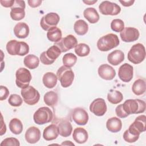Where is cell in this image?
<instances>
[{
    "instance_id": "obj_31",
    "label": "cell",
    "mask_w": 146,
    "mask_h": 146,
    "mask_svg": "<svg viewBox=\"0 0 146 146\" xmlns=\"http://www.w3.org/2000/svg\"><path fill=\"white\" fill-rule=\"evenodd\" d=\"M25 66L29 69H35L38 67L39 64V58L35 55L29 54L23 59Z\"/></svg>"
},
{
    "instance_id": "obj_21",
    "label": "cell",
    "mask_w": 146,
    "mask_h": 146,
    "mask_svg": "<svg viewBox=\"0 0 146 146\" xmlns=\"http://www.w3.org/2000/svg\"><path fill=\"white\" fill-rule=\"evenodd\" d=\"M59 135L58 126L55 124H51L46 127L43 130V137L47 141L53 140Z\"/></svg>"
},
{
    "instance_id": "obj_3",
    "label": "cell",
    "mask_w": 146,
    "mask_h": 146,
    "mask_svg": "<svg viewBox=\"0 0 146 146\" xmlns=\"http://www.w3.org/2000/svg\"><path fill=\"white\" fill-rule=\"evenodd\" d=\"M6 50L11 55L24 56L29 52V46L25 42H18L17 40H11L6 44Z\"/></svg>"
},
{
    "instance_id": "obj_24",
    "label": "cell",
    "mask_w": 146,
    "mask_h": 146,
    "mask_svg": "<svg viewBox=\"0 0 146 146\" xmlns=\"http://www.w3.org/2000/svg\"><path fill=\"white\" fill-rule=\"evenodd\" d=\"M59 134L64 137H68L72 131V126L71 123L67 120H62L58 124Z\"/></svg>"
},
{
    "instance_id": "obj_48",
    "label": "cell",
    "mask_w": 146,
    "mask_h": 146,
    "mask_svg": "<svg viewBox=\"0 0 146 146\" xmlns=\"http://www.w3.org/2000/svg\"><path fill=\"white\" fill-rule=\"evenodd\" d=\"M61 145H74V144L72 143L71 141H64L63 142Z\"/></svg>"
},
{
    "instance_id": "obj_13",
    "label": "cell",
    "mask_w": 146,
    "mask_h": 146,
    "mask_svg": "<svg viewBox=\"0 0 146 146\" xmlns=\"http://www.w3.org/2000/svg\"><path fill=\"white\" fill-rule=\"evenodd\" d=\"M129 132L135 135L140 134L146 130V117L144 115L137 116L135 121L129 125L128 129Z\"/></svg>"
},
{
    "instance_id": "obj_43",
    "label": "cell",
    "mask_w": 146,
    "mask_h": 146,
    "mask_svg": "<svg viewBox=\"0 0 146 146\" xmlns=\"http://www.w3.org/2000/svg\"><path fill=\"white\" fill-rule=\"evenodd\" d=\"M115 112L116 115L120 118H125L128 115L124 112L122 107V104L118 105L115 108Z\"/></svg>"
},
{
    "instance_id": "obj_19",
    "label": "cell",
    "mask_w": 146,
    "mask_h": 146,
    "mask_svg": "<svg viewBox=\"0 0 146 146\" xmlns=\"http://www.w3.org/2000/svg\"><path fill=\"white\" fill-rule=\"evenodd\" d=\"M99 76L107 80H112L116 76V71L115 69L107 64H103L100 65L98 70Z\"/></svg>"
},
{
    "instance_id": "obj_34",
    "label": "cell",
    "mask_w": 146,
    "mask_h": 146,
    "mask_svg": "<svg viewBox=\"0 0 146 146\" xmlns=\"http://www.w3.org/2000/svg\"><path fill=\"white\" fill-rule=\"evenodd\" d=\"M107 99L110 103L116 104L123 100V96L121 92L119 91L111 90L107 94Z\"/></svg>"
},
{
    "instance_id": "obj_29",
    "label": "cell",
    "mask_w": 146,
    "mask_h": 146,
    "mask_svg": "<svg viewBox=\"0 0 146 146\" xmlns=\"http://www.w3.org/2000/svg\"><path fill=\"white\" fill-rule=\"evenodd\" d=\"M62 31L56 26L51 27L47 31V37L48 39L52 42H58L62 39Z\"/></svg>"
},
{
    "instance_id": "obj_33",
    "label": "cell",
    "mask_w": 146,
    "mask_h": 146,
    "mask_svg": "<svg viewBox=\"0 0 146 146\" xmlns=\"http://www.w3.org/2000/svg\"><path fill=\"white\" fill-rule=\"evenodd\" d=\"M43 100L46 105L54 107L58 103V96L57 93L55 91H50L44 95Z\"/></svg>"
},
{
    "instance_id": "obj_49",
    "label": "cell",
    "mask_w": 146,
    "mask_h": 146,
    "mask_svg": "<svg viewBox=\"0 0 146 146\" xmlns=\"http://www.w3.org/2000/svg\"><path fill=\"white\" fill-rule=\"evenodd\" d=\"M84 3H86L87 5H92V4H94V3H95V2H97V1L96 0V1H83Z\"/></svg>"
},
{
    "instance_id": "obj_23",
    "label": "cell",
    "mask_w": 146,
    "mask_h": 146,
    "mask_svg": "<svg viewBox=\"0 0 146 146\" xmlns=\"http://www.w3.org/2000/svg\"><path fill=\"white\" fill-rule=\"evenodd\" d=\"M124 60V52L119 50H116L112 51L107 56L108 63L113 66H117Z\"/></svg>"
},
{
    "instance_id": "obj_2",
    "label": "cell",
    "mask_w": 146,
    "mask_h": 146,
    "mask_svg": "<svg viewBox=\"0 0 146 146\" xmlns=\"http://www.w3.org/2000/svg\"><path fill=\"white\" fill-rule=\"evenodd\" d=\"M122 107L124 112L128 115L143 113L145 110V103L140 99H127L123 104Z\"/></svg>"
},
{
    "instance_id": "obj_1",
    "label": "cell",
    "mask_w": 146,
    "mask_h": 146,
    "mask_svg": "<svg viewBox=\"0 0 146 146\" xmlns=\"http://www.w3.org/2000/svg\"><path fill=\"white\" fill-rule=\"evenodd\" d=\"M118 36L114 34H106L99 39L97 42V47L101 51H108L119 44Z\"/></svg>"
},
{
    "instance_id": "obj_10",
    "label": "cell",
    "mask_w": 146,
    "mask_h": 146,
    "mask_svg": "<svg viewBox=\"0 0 146 146\" xmlns=\"http://www.w3.org/2000/svg\"><path fill=\"white\" fill-rule=\"evenodd\" d=\"M60 20L59 15L56 13H48L40 19V25L43 30L48 31L51 27L56 26Z\"/></svg>"
},
{
    "instance_id": "obj_44",
    "label": "cell",
    "mask_w": 146,
    "mask_h": 146,
    "mask_svg": "<svg viewBox=\"0 0 146 146\" xmlns=\"http://www.w3.org/2000/svg\"><path fill=\"white\" fill-rule=\"evenodd\" d=\"M15 1L14 0H8V1H4V0H1L0 3L1 5L5 7H12L14 4Z\"/></svg>"
},
{
    "instance_id": "obj_6",
    "label": "cell",
    "mask_w": 146,
    "mask_h": 146,
    "mask_svg": "<svg viewBox=\"0 0 146 146\" xmlns=\"http://www.w3.org/2000/svg\"><path fill=\"white\" fill-rule=\"evenodd\" d=\"M33 119L36 124L43 125L52 120L53 113L48 107H42L35 112L33 115Z\"/></svg>"
},
{
    "instance_id": "obj_22",
    "label": "cell",
    "mask_w": 146,
    "mask_h": 146,
    "mask_svg": "<svg viewBox=\"0 0 146 146\" xmlns=\"http://www.w3.org/2000/svg\"><path fill=\"white\" fill-rule=\"evenodd\" d=\"M29 32V27L25 22H19L14 27V35L18 38H26L28 36Z\"/></svg>"
},
{
    "instance_id": "obj_41",
    "label": "cell",
    "mask_w": 146,
    "mask_h": 146,
    "mask_svg": "<svg viewBox=\"0 0 146 146\" xmlns=\"http://www.w3.org/2000/svg\"><path fill=\"white\" fill-rule=\"evenodd\" d=\"M19 146L20 143L19 140L15 137H7L1 143V146Z\"/></svg>"
},
{
    "instance_id": "obj_40",
    "label": "cell",
    "mask_w": 146,
    "mask_h": 146,
    "mask_svg": "<svg viewBox=\"0 0 146 146\" xmlns=\"http://www.w3.org/2000/svg\"><path fill=\"white\" fill-rule=\"evenodd\" d=\"M123 137L124 140L126 142L129 143H132L136 142L139 138V135H135L132 134V133L129 132V131L128 129L125 131V132L123 133Z\"/></svg>"
},
{
    "instance_id": "obj_47",
    "label": "cell",
    "mask_w": 146,
    "mask_h": 146,
    "mask_svg": "<svg viewBox=\"0 0 146 146\" xmlns=\"http://www.w3.org/2000/svg\"><path fill=\"white\" fill-rule=\"evenodd\" d=\"M2 116V119H1V121H2V128L1 129V135H3L4 133H5L6 131V124L4 123L3 120V117L2 115H1Z\"/></svg>"
},
{
    "instance_id": "obj_7",
    "label": "cell",
    "mask_w": 146,
    "mask_h": 146,
    "mask_svg": "<svg viewBox=\"0 0 146 146\" xmlns=\"http://www.w3.org/2000/svg\"><path fill=\"white\" fill-rule=\"evenodd\" d=\"M62 53L60 48L56 45L49 47L46 51H43L40 55V62L45 65L52 64Z\"/></svg>"
},
{
    "instance_id": "obj_5",
    "label": "cell",
    "mask_w": 146,
    "mask_h": 146,
    "mask_svg": "<svg viewBox=\"0 0 146 146\" xmlns=\"http://www.w3.org/2000/svg\"><path fill=\"white\" fill-rule=\"evenodd\" d=\"M56 76L61 86L63 88H67L72 84L74 79V73L71 68L62 66L58 68Z\"/></svg>"
},
{
    "instance_id": "obj_12",
    "label": "cell",
    "mask_w": 146,
    "mask_h": 146,
    "mask_svg": "<svg viewBox=\"0 0 146 146\" xmlns=\"http://www.w3.org/2000/svg\"><path fill=\"white\" fill-rule=\"evenodd\" d=\"M26 7L24 1L16 0L14 5L11 7L10 17L14 21H20L25 16V9Z\"/></svg>"
},
{
    "instance_id": "obj_15",
    "label": "cell",
    "mask_w": 146,
    "mask_h": 146,
    "mask_svg": "<svg viewBox=\"0 0 146 146\" xmlns=\"http://www.w3.org/2000/svg\"><path fill=\"white\" fill-rule=\"evenodd\" d=\"M107 110L105 100L103 98H98L94 99L90 106V111L98 116H103Z\"/></svg>"
},
{
    "instance_id": "obj_26",
    "label": "cell",
    "mask_w": 146,
    "mask_h": 146,
    "mask_svg": "<svg viewBox=\"0 0 146 146\" xmlns=\"http://www.w3.org/2000/svg\"><path fill=\"white\" fill-rule=\"evenodd\" d=\"M106 127L111 132H118L122 128L121 121L117 117H111L108 119L106 122Z\"/></svg>"
},
{
    "instance_id": "obj_45",
    "label": "cell",
    "mask_w": 146,
    "mask_h": 146,
    "mask_svg": "<svg viewBox=\"0 0 146 146\" xmlns=\"http://www.w3.org/2000/svg\"><path fill=\"white\" fill-rule=\"evenodd\" d=\"M42 1L40 0H29L27 1V2L29 3V5L31 7H37L39 6L42 3Z\"/></svg>"
},
{
    "instance_id": "obj_11",
    "label": "cell",
    "mask_w": 146,
    "mask_h": 146,
    "mask_svg": "<svg viewBox=\"0 0 146 146\" xmlns=\"http://www.w3.org/2000/svg\"><path fill=\"white\" fill-rule=\"evenodd\" d=\"M100 13L106 15H116L121 11L120 7L114 2L108 1H103L99 6Z\"/></svg>"
},
{
    "instance_id": "obj_8",
    "label": "cell",
    "mask_w": 146,
    "mask_h": 146,
    "mask_svg": "<svg viewBox=\"0 0 146 146\" xmlns=\"http://www.w3.org/2000/svg\"><path fill=\"white\" fill-rule=\"evenodd\" d=\"M23 101L28 105L33 106L36 104L40 99V94L32 86L22 88L21 91Z\"/></svg>"
},
{
    "instance_id": "obj_4",
    "label": "cell",
    "mask_w": 146,
    "mask_h": 146,
    "mask_svg": "<svg viewBox=\"0 0 146 146\" xmlns=\"http://www.w3.org/2000/svg\"><path fill=\"white\" fill-rule=\"evenodd\" d=\"M127 58L129 61L135 64L142 62L145 58V49L144 45L140 43L133 45L128 52Z\"/></svg>"
},
{
    "instance_id": "obj_14",
    "label": "cell",
    "mask_w": 146,
    "mask_h": 146,
    "mask_svg": "<svg viewBox=\"0 0 146 146\" xmlns=\"http://www.w3.org/2000/svg\"><path fill=\"white\" fill-rule=\"evenodd\" d=\"M78 44L76 38L71 34L68 35L62 38L60 41L55 43L54 45L57 46L62 52H65L73 48H75Z\"/></svg>"
},
{
    "instance_id": "obj_37",
    "label": "cell",
    "mask_w": 146,
    "mask_h": 146,
    "mask_svg": "<svg viewBox=\"0 0 146 146\" xmlns=\"http://www.w3.org/2000/svg\"><path fill=\"white\" fill-rule=\"evenodd\" d=\"M75 52L76 54L79 56H86L90 52V48L87 44L81 43L78 44L77 46L75 47Z\"/></svg>"
},
{
    "instance_id": "obj_9",
    "label": "cell",
    "mask_w": 146,
    "mask_h": 146,
    "mask_svg": "<svg viewBox=\"0 0 146 146\" xmlns=\"http://www.w3.org/2000/svg\"><path fill=\"white\" fill-rule=\"evenodd\" d=\"M15 77L17 86L22 89L28 87L32 79L31 72L25 68H18L16 71Z\"/></svg>"
},
{
    "instance_id": "obj_20",
    "label": "cell",
    "mask_w": 146,
    "mask_h": 146,
    "mask_svg": "<svg viewBox=\"0 0 146 146\" xmlns=\"http://www.w3.org/2000/svg\"><path fill=\"white\" fill-rule=\"evenodd\" d=\"M40 136L41 134L39 129L34 126L29 127L26 130L25 135L26 141L30 144L37 143L40 140Z\"/></svg>"
},
{
    "instance_id": "obj_18",
    "label": "cell",
    "mask_w": 146,
    "mask_h": 146,
    "mask_svg": "<svg viewBox=\"0 0 146 146\" xmlns=\"http://www.w3.org/2000/svg\"><path fill=\"white\" fill-rule=\"evenodd\" d=\"M133 68L131 64L125 63L119 68L118 76L123 82L128 83L130 82L133 78Z\"/></svg>"
},
{
    "instance_id": "obj_27",
    "label": "cell",
    "mask_w": 146,
    "mask_h": 146,
    "mask_svg": "<svg viewBox=\"0 0 146 146\" xmlns=\"http://www.w3.org/2000/svg\"><path fill=\"white\" fill-rule=\"evenodd\" d=\"M57 76L52 72H47L44 74L42 82L44 86L48 88H54L57 83Z\"/></svg>"
},
{
    "instance_id": "obj_39",
    "label": "cell",
    "mask_w": 146,
    "mask_h": 146,
    "mask_svg": "<svg viewBox=\"0 0 146 146\" xmlns=\"http://www.w3.org/2000/svg\"><path fill=\"white\" fill-rule=\"evenodd\" d=\"M23 100L22 98L18 94H11L9 98L8 103L13 107H19L22 105Z\"/></svg>"
},
{
    "instance_id": "obj_17",
    "label": "cell",
    "mask_w": 146,
    "mask_h": 146,
    "mask_svg": "<svg viewBox=\"0 0 146 146\" xmlns=\"http://www.w3.org/2000/svg\"><path fill=\"white\" fill-rule=\"evenodd\" d=\"M140 34L139 30L134 27H125L120 32V36L121 40L124 42H132L139 39Z\"/></svg>"
},
{
    "instance_id": "obj_30",
    "label": "cell",
    "mask_w": 146,
    "mask_h": 146,
    "mask_svg": "<svg viewBox=\"0 0 146 146\" xmlns=\"http://www.w3.org/2000/svg\"><path fill=\"white\" fill-rule=\"evenodd\" d=\"M146 90L145 82L144 79H138L132 84V91L136 95H141L145 93Z\"/></svg>"
},
{
    "instance_id": "obj_46",
    "label": "cell",
    "mask_w": 146,
    "mask_h": 146,
    "mask_svg": "<svg viewBox=\"0 0 146 146\" xmlns=\"http://www.w3.org/2000/svg\"><path fill=\"white\" fill-rule=\"evenodd\" d=\"M120 3H121V5L125 7H129L133 4L135 2L134 0H131V1H119Z\"/></svg>"
},
{
    "instance_id": "obj_36",
    "label": "cell",
    "mask_w": 146,
    "mask_h": 146,
    "mask_svg": "<svg viewBox=\"0 0 146 146\" xmlns=\"http://www.w3.org/2000/svg\"><path fill=\"white\" fill-rule=\"evenodd\" d=\"M77 61V57L73 53L70 52L64 55L62 59L63 66L71 68L75 65Z\"/></svg>"
},
{
    "instance_id": "obj_25",
    "label": "cell",
    "mask_w": 146,
    "mask_h": 146,
    "mask_svg": "<svg viewBox=\"0 0 146 146\" xmlns=\"http://www.w3.org/2000/svg\"><path fill=\"white\" fill-rule=\"evenodd\" d=\"M72 137L76 143L78 144H83L88 140V135L87 131L84 128L78 127L74 130Z\"/></svg>"
},
{
    "instance_id": "obj_42",
    "label": "cell",
    "mask_w": 146,
    "mask_h": 146,
    "mask_svg": "<svg viewBox=\"0 0 146 146\" xmlns=\"http://www.w3.org/2000/svg\"><path fill=\"white\" fill-rule=\"evenodd\" d=\"M9 95L8 88L3 86H0V100H3L7 99Z\"/></svg>"
},
{
    "instance_id": "obj_16",
    "label": "cell",
    "mask_w": 146,
    "mask_h": 146,
    "mask_svg": "<svg viewBox=\"0 0 146 146\" xmlns=\"http://www.w3.org/2000/svg\"><path fill=\"white\" fill-rule=\"evenodd\" d=\"M71 117L74 122L80 125H86L89 119L87 112L81 107L74 108L71 112Z\"/></svg>"
},
{
    "instance_id": "obj_38",
    "label": "cell",
    "mask_w": 146,
    "mask_h": 146,
    "mask_svg": "<svg viewBox=\"0 0 146 146\" xmlns=\"http://www.w3.org/2000/svg\"><path fill=\"white\" fill-rule=\"evenodd\" d=\"M111 28L115 32H121L124 29V23L120 19H114L111 23Z\"/></svg>"
},
{
    "instance_id": "obj_32",
    "label": "cell",
    "mask_w": 146,
    "mask_h": 146,
    "mask_svg": "<svg viewBox=\"0 0 146 146\" xmlns=\"http://www.w3.org/2000/svg\"><path fill=\"white\" fill-rule=\"evenodd\" d=\"M74 30L75 33L79 35H85L88 30V25L83 19L76 21L74 25Z\"/></svg>"
},
{
    "instance_id": "obj_35",
    "label": "cell",
    "mask_w": 146,
    "mask_h": 146,
    "mask_svg": "<svg viewBox=\"0 0 146 146\" xmlns=\"http://www.w3.org/2000/svg\"><path fill=\"white\" fill-rule=\"evenodd\" d=\"M9 129L13 133L19 135L23 131V124L19 119L14 118L9 123Z\"/></svg>"
},
{
    "instance_id": "obj_28",
    "label": "cell",
    "mask_w": 146,
    "mask_h": 146,
    "mask_svg": "<svg viewBox=\"0 0 146 146\" xmlns=\"http://www.w3.org/2000/svg\"><path fill=\"white\" fill-rule=\"evenodd\" d=\"M84 18L91 23H95L99 20V15L94 7H88L83 11Z\"/></svg>"
}]
</instances>
